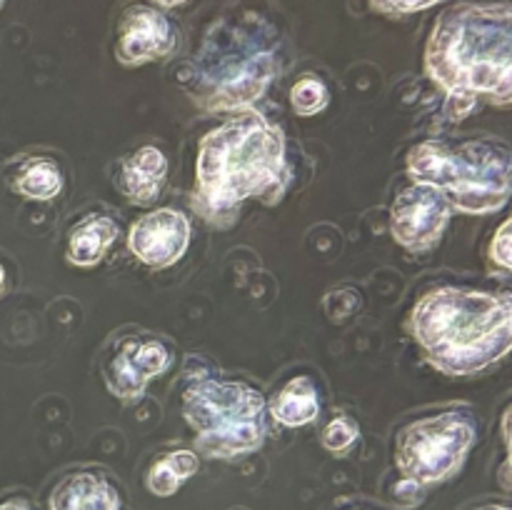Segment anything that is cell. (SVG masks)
Listing matches in <instances>:
<instances>
[{
    "instance_id": "cell-1",
    "label": "cell",
    "mask_w": 512,
    "mask_h": 510,
    "mask_svg": "<svg viewBox=\"0 0 512 510\" xmlns=\"http://www.w3.org/2000/svg\"><path fill=\"white\" fill-rule=\"evenodd\" d=\"M410 328L438 370L478 373L512 350V293L433 290L415 305Z\"/></svg>"
},
{
    "instance_id": "cell-2",
    "label": "cell",
    "mask_w": 512,
    "mask_h": 510,
    "mask_svg": "<svg viewBox=\"0 0 512 510\" xmlns=\"http://www.w3.org/2000/svg\"><path fill=\"white\" fill-rule=\"evenodd\" d=\"M428 70L453 100H512V8L460 5L440 18L428 45Z\"/></svg>"
},
{
    "instance_id": "cell-3",
    "label": "cell",
    "mask_w": 512,
    "mask_h": 510,
    "mask_svg": "<svg viewBox=\"0 0 512 510\" xmlns=\"http://www.w3.org/2000/svg\"><path fill=\"white\" fill-rule=\"evenodd\" d=\"M283 135L260 113H243L208 133L198 155V205L223 213L253 195L280 190L285 175Z\"/></svg>"
},
{
    "instance_id": "cell-4",
    "label": "cell",
    "mask_w": 512,
    "mask_h": 510,
    "mask_svg": "<svg viewBox=\"0 0 512 510\" xmlns=\"http://www.w3.org/2000/svg\"><path fill=\"white\" fill-rule=\"evenodd\" d=\"M408 170L415 183L433 185L465 213H493L512 193L510 150L490 140H470L455 148L430 140L410 153Z\"/></svg>"
},
{
    "instance_id": "cell-5",
    "label": "cell",
    "mask_w": 512,
    "mask_h": 510,
    "mask_svg": "<svg viewBox=\"0 0 512 510\" xmlns=\"http://www.w3.org/2000/svg\"><path fill=\"white\" fill-rule=\"evenodd\" d=\"M183 408L210 458H235L263 443L265 400L250 385L198 378L185 390Z\"/></svg>"
},
{
    "instance_id": "cell-6",
    "label": "cell",
    "mask_w": 512,
    "mask_h": 510,
    "mask_svg": "<svg viewBox=\"0 0 512 510\" xmlns=\"http://www.w3.org/2000/svg\"><path fill=\"white\" fill-rule=\"evenodd\" d=\"M475 440L468 413H443L408 425L398 438V468L413 485H433L463 465Z\"/></svg>"
},
{
    "instance_id": "cell-7",
    "label": "cell",
    "mask_w": 512,
    "mask_h": 510,
    "mask_svg": "<svg viewBox=\"0 0 512 510\" xmlns=\"http://www.w3.org/2000/svg\"><path fill=\"white\" fill-rule=\"evenodd\" d=\"M275 75L270 50L253 38L238 35L228 43H215L213 53L200 58V98L210 108H243L265 93Z\"/></svg>"
},
{
    "instance_id": "cell-8",
    "label": "cell",
    "mask_w": 512,
    "mask_h": 510,
    "mask_svg": "<svg viewBox=\"0 0 512 510\" xmlns=\"http://www.w3.org/2000/svg\"><path fill=\"white\" fill-rule=\"evenodd\" d=\"M450 208L443 193L433 185L415 183L393 205V235L413 253H425L443 235L450 220Z\"/></svg>"
},
{
    "instance_id": "cell-9",
    "label": "cell",
    "mask_w": 512,
    "mask_h": 510,
    "mask_svg": "<svg viewBox=\"0 0 512 510\" xmlns=\"http://www.w3.org/2000/svg\"><path fill=\"white\" fill-rule=\"evenodd\" d=\"M170 363V350L163 340L150 335H133L120 343L105 365V383L110 393L123 400L140 398L150 378L163 373Z\"/></svg>"
},
{
    "instance_id": "cell-10",
    "label": "cell",
    "mask_w": 512,
    "mask_h": 510,
    "mask_svg": "<svg viewBox=\"0 0 512 510\" xmlns=\"http://www.w3.org/2000/svg\"><path fill=\"white\" fill-rule=\"evenodd\" d=\"M190 243V223L178 210H155L130 228V250L153 268H168L183 258Z\"/></svg>"
},
{
    "instance_id": "cell-11",
    "label": "cell",
    "mask_w": 512,
    "mask_h": 510,
    "mask_svg": "<svg viewBox=\"0 0 512 510\" xmlns=\"http://www.w3.org/2000/svg\"><path fill=\"white\" fill-rule=\"evenodd\" d=\"M173 45V30L160 13L150 8H135L120 28L118 58L135 65L165 55Z\"/></svg>"
},
{
    "instance_id": "cell-12",
    "label": "cell",
    "mask_w": 512,
    "mask_h": 510,
    "mask_svg": "<svg viewBox=\"0 0 512 510\" xmlns=\"http://www.w3.org/2000/svg\"><path fill=\"white\" fill-rule=\"evenodd\" d=\"M50 510H120V498L103 475L75 473L53 490Z\"/></svg>"
},
{
    "instance_id": "cell-13",
    "label": "cell",
    "mask_w": 512,
    "mask_h": 510,
    "mask_svg": "<svg viewBox=\"0 0 512 510\" xmlns=\"http://www.w3.org/2000/svg\"><path fill=\"white\" fill-rule=\"evenodd\" d=\"M168 173V160L158 148H140L120 163V190L135 203L158 198Z\"/></svg>"
},
{
    "instance_id": "cell-14",
    "label": "cell",
    "mask_w": 512,
    "mask_h": 510,
    "mask_svg": "<svg viewBox=\"0 0 512 510\" xmlns=\"http://www.w3.org/2000/svg\"><path fill=\"white\" fill-rule=\"evenodd\" d=\"M118 238V225L105 215H88L75 225L68 243V260L75 265H95Z\"/></svg>"
},
{
    "instance_id": "cell-15",
    "label": "cell",
    "mask_w": 512,
    "mask_h": 510,
    "mask_svg": "<svg viewBox=\"0 0 512 510\" xmlns=\"http://www.w3.org/2000/svg\"><path fill=\"white\" fill-rule=\"evenodd\" d=\"M318 393L308 378H295L273 400V415L283 425H305L318 415Z\"/></svg>"
},
{
    "instance_id": "cell-16",
    "label": "cell",
    "mask_w": 512,
    "mask_h": 510,
    "mask_svg": "<svg viewBox=\"0 0 512 510\" xmlns=\"http://www.w3.org/2000/svg\"><path fill=\"white\" fill-rule=\"evenodd\" d=\"M195 470H198V458L190 450H175V453L163 455L150 468L148 490L160 498H168L190 475H195Z\"/></svg>"
},
{
    "instance_id": "cell-17",
    "label": "cell",
    "mask_w": 512,
    "mask_h": 510,
    "mask_svg": "<svg viewBox=\"0 0 512 510\" xmlns=\"http://www.w3.org/2000/svg\"><path fill=\"white\" fill-rule=\"evenodd\" d=\"M60 185H63L60 170L55 168L50 160H38V163H33L18 180L20 193L35 200L53 198V195L60 193Z\"/></svg>"
},
{
    "instance_id": "cell-18",
    "label": "cell",
    "mask_w": 512,
    "mask_h": 510,
    "mask_svg": "<svg viewBox=\"0 0 512 510\" xmlns=\"http://www.w3.org/2000/svg\"><path fill=\"white\" fill-rule=\"evenodd\" d=\"M293 105L300 115H313L328 105V90L320 80L303 78L293 88Z\"/></svg>"
},
{
    "instance_id": "cell-19",
    "label": "cell",
    "mask_w": 512,
    "mask_h": 510,
    "mask_svg": "<svg viewBox=\"0 0 512 510\" xmlns=\"http://www.w3.org/2000/svg\"><path fill=\"white\" fill-rule=\"evenodd\" d=\"M355 438H358V428L348 418H335L323 430V445L333 453H345L355 443Z\"/></svg>"
},
{
    "instance_id": "cell-20",
    "label": "cell",
    "mask_w": 512,
    "mask_h": 510,
    "mask_svg": "<svg viewBox=\"0 0 512 510\" xmlns=\"http://www.w3.org/2000/svg\"><path fill=\"white\" fill-rule=\"evenodd\" d=\"M490 258L500 265V268L512 273V218L505 220L495 233L493 243H490Z\"/></svg>"
},
{
    "instance_id": "cell-21",
    "label": "cell",
    "mask_w": 512,
    "mask_h": 510,
    "mask_svg": "<svg viewBox=\"0 0 512 510\" xmlns=\"http://www.w3.org/2000/svg\"><path fill=\"white\" fill-rule=\"evenodd\" d=\"M503 433H505V443H508V463H505L503 470H500V478H503V483L508 485V488H512V405L503 418Z\"/></svg>"
},
{
    "instance_id": "cell-22",
    "label": "cell",
    "mask_w": 512,
    "mask_h": 510,
    "mask_svg": "<svg viewBox=\"0 0 512 510\" xmlns=\"http://www.w3.org/2000/svg\"><path fill=\"white\" fill-rule=\"evenodd\" d=\"M433 3H438V0H380V5H385V8H390V10H400V13L423 10Z\"/></svg>"
},
{
    "instance_id": "cell-23",
    "label": "cell",
    "mask_w": 512,
    "mask_h": 510,
    "mask_svg": "<svg viewBox=\"0 0 512 510\" xmlns=\"http://www.w3.org/2000/svg\"><path fill=\"white\" fill-rule=\"evenodd\" d=\"M0 510H30V505L23 500H8V503L0 505Z\"/></svg>"
},
{
    "instance_id": "cell-24",
    "label": "cell",
    "mask_w": 512,
    "mask_h": 510,
    "mask_svg": "<svg viewBox=\"0 0 512 510\" xmlns=\"http://www.w3.org/2000/svg\"><path fill=\"white\" fill-rule=\"evenodd\" d=\"M478 510H512L508 505H485V508H478Z\"/></svg>"
},
{
    "instance_id": "cell-25",
    "label": "cell",
    "mask_w": 512,
    "mask_h": 510,
    "mask_svg": "<svg viewBox=\"0 0 512 510\" xmlns=\"http://www.w3.org/2000/svg\"><path fill=\"white\" fill-rule=\"evenodd\" d=\"M160 5H178V3H183V0H158Z\"/></svg>"
},
{
    "instance_id": "cell-26",
    "label": "cell",
    "mask_w": 512,
    "mask_h": 510,
    "mask_svg": "<svg viewBox=\"0 0 512 510\" xmlns=\"http://www.w3.org/2000/svg\"><path fill=\"white\" fill-rule=\"evenodd\" d=\"M0 288H3V268H0Z\"/></svg>"
}]
</instances>
